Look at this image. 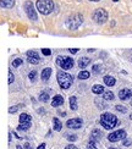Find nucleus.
Listing matches in <instances>:
<instances>
[{
  "mask_svg": "<svg viewBox=\"0 0 132 149\" xmlns=\"http://www.w3.org/2000/svg\"><path fill=\"white\" fill-rule=\"evenodd\" d=\"M100 125L105 130H112L119 125V120L115 115H112L110 113H104L100 116Z\"/></svg>",
  "mask_w": 132,
  "mask_h": 149,
  "instance_id": "f257e3e1",
  "label": "nucleus"
},
{
  "mask_svg": "<svg viewBox=\"0 0 132 149\" xmlns=\"http://www.w3.org/2000/svg\"><path fill=\"white\" fill-rule=\"evenodd\" d=\"M58 83L62 89H68L73 83V78L70 73L60 71L58 72Z\"/></svg>",
  "mask_w": 132,
  "mask_h": 149,
  "instance_id": "f03ea898",
  "label": "nucleus"
},
{
  "mask_svg": "<svg viewBox=\"0 0 132 149\" xmlns=\"http://www.w3.org/2000/svg\"><path fill=\"white\" fill-rule=\"evenodd\" d=\"M37 10L43 15H49L54 10V3L53 0H37Z\"/></svg>",
  "mask_w": 132,
  "mask_h": 149,
  "instance_id": "7ed1b4c3",
  "label": "nucleus"
},
{
  "mask_svg": "<svg viewBox=\"0 0 132 149\" xmlns=\"http://www.w3.org/2000/svg\"><path fill=\"white\" fill-rule=\"evenodd\" d=\"M92 18L96 23L103 24V23H105L106 21H108V12H106V10H104V9H97L93 12Z\"/></svg>",
  "mask_w": 132,
  "mask_h": 149,
  "instance_id": "20e7f679",
  "label": "nucleus"
},
{
  "mask_svg": "<svg viewBox=\"0 0 132 149\" xmlns=\"http://www.w3.org/2000/svg\"><path fill=\"white\" fill-rule=\"evenodd\" d=\"M83 23V17L82 15H80V14H75L73 16H71L70 18H68V21H67V27L75 31V29H77L81 24Z\"/></svg>",
  "mask_w": 132,
  "mask_h": 149,
  "instance_id": "39448f33",
  "label": "nucleus"
},
{
  "mask_svg": "<svg viewBox=\"0 0 132 149\" xmlns=\"http://www.w3.org/2000/svg\"><path fill=\"white\" fill-rule=\"evenodd\" d=\"M56 64H58L61 69L70 70V69H72V67H73L75 61L70 56H59L58 59H56Z\"/></svg>",
  "mask_w": 132,
  "mask_h": 149,
  "instance_id": "423d86ee",
  "label": "nucleus"
},
{
  "mask_svg": "<svg viewBox=\"0 0 132 149\" xmlns=\"http://www.w3.org/2000/svg\"><path fill=\"white\" fill-rule=\"evenodd\" d=\"M24 10H26V14L28 16V18L31 21H37L38 20V16H37V12H36V8L32 1H27L24 4Z\"/></svg>",
  "mask_w": 132,
  "mask_h": 149,
  "instance_id": "0eeeda50",
  "label": "nucleus"
},
{
  "mask_svg": "<svg viewBox=\"0 0 132 149\" xmlns=\"http://www.w3.org/2000/svg\"><path fill=\"white\" fill-rule=\"evenodd\" d=\"M126 138V131L125 130H117L115 132H111L108 136V141L109 142H119L121 139Z\"/></svg>",
  "mask_w": 132,
  "mask_h": 149,
  "instance_id": "6e6552de",
  "label": "nucleus"
},
{
  "mask_svg": "<svg viewBox=\"0 0 132 149\" xmlns=\"http://www.w3.org/2000/svg\"><path fill=\"white\" fill-rule=\"evenodd\" d=\"M82 119H70L67 122H66V127L71 128V130H78L82 127Z\"/></svg>",
  "mask_w": 132,
  "mask_h": 149,
  "instance_id": "1a4fd4ad",
  "label": "nucleus"
},
{
  "mask_svg": "<svg viewBox=\"0 0 132 149\" xmlns=\"http://www.w3.org/2000/svg\"><path fill=\"white\" fill-rule=\"evenodd\" d=\"M27 60H28L29 64L37 65V64H39L41 58H39V55H38V53H37V52L29 50V52H27Z\"/></svg>",
  "mask_w": 132,
  "mask_h": 149,
  "instance_id": "9d476101",
  "label": "nucleus"
},
{
  "mask_svg": "<svg viewBox=\"0 0 132 149\" xmlns=\"http://www.w3.org/2000/svg\"><path fill=\"white\" fill-rule=\"evenodd\" d=\"M131 97H132V91H130V89L124 88L119 92V98H120L121 100H129Z\"/></svg>",
  "mask_w": 132,
  "mask_h": 149,
  "instance_id": "9b49d317",
  "label": "nucleus"
},
{
  "mask_svg": "<svg viewBox=\"0 0 132 149\" xmlns=\"http://www.w3.org/2000/svg\"><path fill=\"white\" fill-rule=\"evenodd\" d=\"M64 104V98H62V95H55L53 98V102H52V105L54 108H58L60 107V105Z\"/></svg>",
  "mask_w": 132,
  "mask_h": 149,
  "instance_id": "f8f14e48",
  "label": "nucleus"
},
{
  "mask_svg": "<svg viewBox=\"0 0 132 149\" xmlns=\"http://www.w3.org/2000/svg\"><path fill=\"white\" fill-rule=\"evenodd\" d=\"M0 5H1L3 9H11L15 5V0H1Z\"/></svg>",
  "mask_w": 132,
  "mask_h": 149,
  "instance_id": "ddd939ff",
  "label": "nucleus"
},
{
  "mask_svg": "<svg viewBox=\"0 0 132 149\" xmlns=\"http://www.w3.org/2000/svg\"><path fill=\"white\" fill-rule=\"evenodd\" d=\"M104 83L106 84V86H109V87H112L115 83H116V79L112 77V76H110V74H106V76H104Z\"/></svg>",
  "mask_w": 132,
  "mask_h": 149,
  "instance_id": "4468645a",
  "label": "nucleus"
},
{
  "mask_svg": "<svg viewBox=\"0 0 132 149\" xmlns=\"http://www.w3.org/2000/svg\"><path fill=\"white\" fill-rule=\"evenodd\" d=\"M91 64V59L89 58H81L78 60V66L80 69H86V67Z\"/></svg>",
  "mask_w": 132,
  "mask_h": 149,
  "instance_id": "2eb2a0df",
  "label": "nucleus"
},
{
  "mask_svg": "<svg viewBox=\"0 0 132 149\" xmlns=\"http://www.w3.org/2000/svg\"><path fill=\"white\" fill-rule=\"evenodd\" d=\"M50 74H52V69L50 67H47V69H44L42 71V79L44 82H47V81L50 78Z\"/></svg>",
  "mask_w": 132,
  "mask_h": 149,
  "instance_id": "dca6fc26",
  "label": "nucleus"
},
{
  "mask_svg": "<svg viewBox=\"0 0 132 149\" xmlns=\"http://www.w3.org/2000/svg\"><path fill=\"white\" fill-rule=\"evenodd\" d=\"M92 92L94 94H102V93H104V87L102 84H94L92 88Z\"/></svg>",
  "mask_w": 132,
  "mask_h": 149,
  "instance_id": "f3484780",
  "label": "nucleus"
},
{
  "mask_svg": "<svg viewBox=\"0 0 132 149\" xmlns=\"http://www.w3.org/2000/svg\"><path fill=\"white\" fill-rule=\"evenodd\" d=\"M53 125H54V130L55 131H61V128H62V123H61V121L58 119V117H54L53 119Z\"/></svg>",
  "mask_w": 132,
  "mask_h": 149,
  "instance_id": "a211bd4d",
  "label": "nucleus"
},
{
  "mask_svg": "<svg viewBox=\"0 0 132 149\" xmlns=\"http://www.w3.org/2000/svg\"><path fill=\"white\" fill-rule=\"evenodd\" d=\"M18 121H20V123L31 122V115L29 114H21V116L18 117Z\"/></svg>",
  "mask_w": 132,
  "mask_h": 149,
  "instance_id": "6ab92c4d",
  "label": "nucleus"
},
{
  "mask_svg": "<svg viewBox=\"0 0 132 149\" xmlns=\"http://www.w3.org/2000/svg\"><path fill=\"white\" fill-rule=\"evenodd\" d=\"M100 138H102V132L99 131V130H94V131L92 132V139L93 141H99Z\"/></svg>",
  "mask_w": 132,
  "mask_h": 149,
  "instance_id": "aec40b11",
  "label": "nucleus"
},
{
  "mask_svg": "<svg viewBox=\"0 0 132 149\" xmlns=\"http://www.w3.org/2000/svg\"><path fill=\"white\" fill-rule=\"evenodd\" d=\"M103 98H104V100H112V99H114L115 97H114V93H112V92L106 91V92H104Z\"/></svg>",
  "mask_w": 132,
  "mask_h": 149,
  "instance_id": "412c9836",
  "label": "nucleus"
},
{
  "mask_svg": "<svg viewBox=\"0 0 132 149\" xmlns=\"http://www.w3.org/2000/svg\"><path fill=\"white\" fill-rule=\"evenodd\" d=\"M70 108H71V110H76L77 109V98L76 97H71L70 98Z\"/></svg>",
  "mask_w": 132,
  "mask_h": 149,
  "instance_id": "4be33fe9",
  "label": "nucleus"
},
{
  "mask_svg": "<svg viewBox=\"0 0 132 149\" xmlns=\"http://www.w3.org/2000/svg\"><path fill=\"white\" fill-rule=\"evenodd\" d=\"M29 127H31V122L20 123V125L17 126V130H20V131H27V130H29Z\"/></svg>",
  "mask_w": 132,
  "mask_h": 149,
  "instance_id": "5701e85b",
  "label": "nucleus"
},
{
  "mask_svg": "<svg viewBox=\"0 0 132 149\" xmlns=\"http://www.w3.org/2000/svg\"><path fill=\"white\" fill-rule=\"evenodd\" d=\"M78 78L80 79H87V78H89V72L86 71V70H82V71L78 73Z\"/></svg>",
  "mask_w": 132,
  "mask_h": 149,
  "instance_id": "b1692460",
  "label": "nucleus"
},
{
  "mask_svg": "<svg viewBox=\"0 0 132 149\" xmlns=\"http://www.w3.org/2000/svg\"><path fill=\"white\" fill-rule=\"evenodd\" d=\"M39 100L47 103V102L49 100V94H48V93H42V94L39 95Z\"/></svg>",
  "mask_w": 132,
  "mask_h": 149,
  "instance_id": "393cba45",
  "label": "nucleus"
},
{
  "mask_svg": "<svg viewBox=\"0 0 132 149\" xmlns=\"http://www.w3.org/2000/svg\"><path fill=\"white\" fill-rule=\"evenodd\" d=\"M65 138L67 139V141H70V142H75L77 139V136L76 134H70V133H66L65 134Z\"/></svg>",
  "mask_w": 132,
  "mask_h": 149,
  "instance_id": "a878e982",
  "label": "nucleus"
},
{
  "mask_svg": "<svg viewBox=\"0 0 132 149\" xmlns=\"http://www.w3.org/2000/svg\"><path fill=\"white\" fill-rule=\"evenodd\" d=\"M100 71H102V66L98 65V64H97V65H93V67H92V72H93V73L97 74V73H99Z\"/></svg>",
  "mask_w": 132,
  "mask_h": 149,
  "instance_id": "bb28decb",
  "label": "nucleus"
},
{
  "mask_svg": "<svg viewBox=\"0 0 132 149\" xmlns=\"http://www.w3.org/2000/svg\"><path fill=\"white\" fill-rule=\"evenodd\" d=\"M22 107V105L20 104V105H14V107H11L10 109H9V113L10 114H14V113H16V111H18V109H20Z\"/></svg>",
  "mask_w": 132,
  "mask_h": 149,
  "instance_id": "cd10ccee",
  "label": "nucleus"
},
{
  "mask_svg": "<svg viewBox=\"0 0 132 149\" xmlns=\"http://www.w3.org/2000/svg\"><path fill=\"white\" fill-rule=\"evenodd\" d=\"M86 149H98V148H97V144H96V141L91 139V142L88 143V146H87Z\"/></svg>",
  "mask_w": 132,
  "mask_h": 149,
  "instance_id": "c85d7f7f",
  "label": "nucleus"
},
{
  "mask_svg": "<svg viewBox=\"0 0 132 149\" xmlns=\"http://www.w3.org/2000/svg\"><path fill=\"white\" fill-rule=\"evenodd\" d=\"M22 59H15L14 61H12V66L14 67H18V66H21L22 65Z\"/></svg>",
  "mask_w": 132,
  "mask_h": 149,
  "instance_id": "c756f323",
  "label": "nucleus"
},
{
  "mask_svg": "<svg viewBox=\"0 0 132 149\" xmlns=\"http://www.w3.org/2000/svg\"><path fill=\"white\" fill-rule=\"evenodd\" d=\"M36 77H37V71H36V70L31 71V72L28 73V78H29L31 81H32V82H33V81L36 79Z\"/></svg>",
  "mask_w": 132,
  "mask_h": 149,
  "instance_id": "7c9ffc66",
  "label": "nucleus"
},
{
  "mask_svg": "<svg viewBox=\"0 0 132 149\" xmlns=\"http://www.w3.org/2000/svg\"><path fill=\"white\" fill-rule=\"evenodd\" d=\"M116 110L120 111V113H126V111H127V109L125 107H122V105H116Z\"/></svg>",
  "mask_w": 132,
  "mask_h": 149,
  "instance_id": "2f4dec72",
  "label": "nucleus"
},
{
  "mask_svg": "<svg viewBox=\"0 0 132 149\" xmlns=\"http://www.w3.org/2000/svg\"><path fill=\"white\" fill-rule=\"evenodd\" d=\"M15 81V76H14V73H12L11 71H9V83L11 84L12 82Z\"/></svg>",
  "mask_w": 132,
  "mask_h": 149,
  "instance_id": "473e14b6",
  "label": "nucleus"
},
{
  "mask_svg": "<svg viewBox=\"0 0 132 149\" xmlns=\"http://www.w3.org/2000/svg\"><path fill=\"white\" fill-rule=\"evenodd\" d=\"M131 146V139H129L127 137L124 139V147H130Z\"/></svg>",
  "mask_w": 132,
  "mask_h": 149,
  "instance_id": "72a5a7b5",
  "label": "nucleus"
},
{
  "mask_svg": "<svg viewBox=\"0 0 132 149\" xmlns=\"http://www.w3.org/2000/svg\"><path fill=\"white\" fill-rule=\"evenodd\" d=\"M42 53H43L44 55H47V56H48V55L52 54V52H50L49 49H42Z\"/></svg>",
  "mask_w": 132,
  "mask_h": 149,
  "instance_id": "f704fd0d",
  "label": "nucleus"
},
{
  "mask_svg": "<svg viewBox=\"0 0 132 149\" xmlns=\"http://www.w3.org/2000/svg\"><path fill=\"white\" fill-rule=\"evenodd\" d=\"M68 52H70L71 54H76V53L78 52V49H73V48H71V49H68Z\"/></svg>",
  "mask_w": 132,
  "mask_h": 149,
  "instance_id": "c9c22d12",
  "label": "nucleus"
},
{
  "mask_svg": "<svg viewBox=\"0 0 132 149\" xmlns=\"http://www.w3.org/2000/svg\"><path fill=\"white\" fill-rule=\"evenodd\" d=\"M65 149H77V147H75L73 144H70V146H67V147H65Z\"/></svg>",
  "mask_w": 132,
  "mask_h": 149,
  "instance_id": "e433bc0d",
  "label": "nucleus"
},
{
  "mask_svg": "<svg viewBox=\"0 0 132 149\" xmlns=\"http://www.w3.org/2000/svg\"><path fill=\"white\" fill-rule=\"evenodd\" d=\"M23 147H24V149H33L32 147H31V144H29V143H26V144H24Z\"/></svg>",
  "mask_w": 132,
  "mask_h": 149,
  "instance_id": "4c0bfd02",
  "label": "nucleus"
},
{
  "mask_svg": "<svg viewBox=\"0 0 132 149\" xmlns=\"http://www.w3.org/2000/svg\"><path fill=\"white\" fill-rule=\"evenodd\" d=\"M45 147H47L45 144H44V143H42V144L38 147V149H45Z\"/></svg>",
  "mask_w": 132,
  "mask_h": 149,
  "instance_id": "58836bf2",
  "label": "nucleus"
},
{
  "mask_svg": "<svg viewBox=\"0 0 132 149\" xmlns=\"http://www.w3.org/2000/svg\"><path fill=\"white\" fill-rule=\"evenodd\" d=\"M17 147V149H22V146H16Z\"/></svg>",
  "mask_w": 132,
  "mask_h": 149,
  "instance_id": "ea45409f",
  "label": "nucleus"
},
{
  "mask_svg": "<svg viewBox=\"0 0 132 149\" xmlns=\"http://www.w3.org/2000/svg\"><path fill=\"white\" fill-rule=\"evenodd\" d=\"M89 1H100V0H89Z\"/></svg>",
  "mask_w": 132,
  "mask_h": 149,
  "instance_id": "a19ab883",
  "label": "nucleus"
},
{
  "mask_svg": "<svg viewBox=\"0 0 132 149\" xmlns=\"http://www.w3.org/2000/svg\"><path fill=\"white\" fill-rule=\"evenodd\" d=\"M130 119H132V114H131V115H130Z\"/></svg>",
  "mask_w": 132,
  "mask_h": 149,
  "instance_id": "79ce46f5",
  "label": "nucleus"
},
{
  "mask_svg": "<svg viewBox=\"0 0 132 149\" xmlns=\"http://www.w3.org/2000/svg\"><path fill=\"white\" fill-rule=\"evenodd\" d=\"M112 1H119V0H112Z\"/></svg>",
  "mask_w": 132,
  "mask_h": 149,
  "instance_id": "37998d69",
  "label": "nucleus"
},
{
  "mask_svg": "<svg viewBox=\"0 0 132 149\" xmlns=\"http://www.w3.org/2000/svg\"><path fill=\"white\" fill-rule=\"evenodd\" d=\"M110 149H115V148H110Z\"/></svg>",
  "mask_w": 132,
  "mask_h": 149,
  "instance_id": "c03bdc74",
  "label": "nucleus"
},
{
  "mask_svg": "<svg viewBox=\"0 0 132 149\" xmlns=\"http://www.w3.org/2000/svg\"><path fill=\"white\" fill-rule=\"evenodd\" d=\"M131 105H132V100H131Z\"/></svg>",
  "mask_w": 132,
  "mask_h": 149,
  "instance_id": "a18cd8bd",
  "label": "nucleus"
}]
</instances>
